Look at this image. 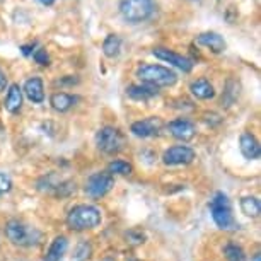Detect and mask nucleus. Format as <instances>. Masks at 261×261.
<instances>
[{
    "mask_svg": "<svg viewBox=\"0 0 261 261\" xmlns=\"http://www.w3.org/2000/svg\"><path fill=\"white\" fill-rule=\"evenodd\" d=\"M4 232H6L9 243L19 246V248H33L41 241V232L21 219L7 220L6 225H4Z\"/></svg>",
    "mask_w": 261,
    "mask_h": 261,
    "instance_id": "obj_3",
    "label": "nucleus"
},
{
    "mask_svg": "<svg viewBox=\"0 0 261 261\" xmlns=\"http://www.w3.org/2000/svg\"><path fill=\"white\" fill-rule=\"evenodd\" d=\"M126 243H130L132 246H140L145 243V234L140 229H130L126 232Z\"/></svg>",
    "mask_w": 261,
    "mask_h": 261,
    "instance_id": "obj_27",
    "label": "nucleus"
},
{
    "mask_svg": "<svg viewBox=\"0 0 261 261\" xmlns=\"http://www.w3.org/2000/svg\"><path fill=\"white\" fill-rule=\"evenodd\" d=\"M121 45H123V39H121L120 34H116V33L108 34V36L105 38V41H102V53H105L106 58L120 57Z\"/></svg>",
    "mask_w": 261,
    "mask_h": 261,
    "instance_id": "obj_20",
    "label": "nucleus"
},
{
    "mask_svg": "<svg viewBox=\"0 0 261 261\" xmlns=\"http://www.w3.org/2000/svg\"><path fill=\"white\" fill-rule=\"evenodd\" d=\"M91 254H92V246L87 243V241H82V243L77 244L73 259H75V261H87L91 258Z\"/></svg>",
    "mask_w": 261,
    "mask_h": 261,
    "instance_id": "obj_25",
    "label": "nucleus"
},
{
    "mask_svg": "<svg viewBox=\"0 0 261 261\" xmlns=\"http://www.w3.org/2000/svg\"><path fill=\"white\" fill-rule=\"evenodd\" d=\"M7 84H9V77H7L6 70H4V68L0 67V92H2L4 89H6Z\"/></svg>",
    "mask_w": 261,
    "mask_h": 261,
    "instance_id": "obj_31",
    "label": "nucleus"
},
{
    "mask_svg": "<svg viewBox=\"0 0 261 261\" xmlns=\"http://www.w3.org/2000/svg\"><path fill=\"white\" fill-rule=\"evenodd\" d=\"M137 79L150 87H172L178 82V73L171 70L169 67L157 65V63H142L135 72Z\"/></svg>",
    "mask_w": 261,
    "mask_h": 261,
    "instance_id": "obj_2",
    "label": "nucleus"
},
{
    "mask_svg": "<svg viewBox=\"0 0 261 261\" xmlns=\"http://www.w3.org/2000/svg\"><path fill=\"white\" fill-rule=\"evenodd\" d=\"M195 43H196V45H200V46L208 48V50L212 53H215V55L224 53L225 48H227V45H225V39L215 31H205V33L198 34V36L195 38Z\"/></svg>",
    "mask_w": 261,
    "mask_h": 261,
    "instance_id": "obj_14",
    "label": "nucleus"
},
{
    "mask_svg": "<svg viewBox=\"0 0 261 261\" xmlns=\"http://www.w3.org/2000/svg\"><path fill=\"white\" fill-rule=\"evenodd\" d=\"M224 254L227 261H248L244 249L236 243H227L224 246Z\"/></svg>",
    "mask_w": 261,
    "mask_h": 261,
    "instance_id": "obj_24",
    "label": "nucleus"
},
{
    "mask_svg": "<svg viewBox=\"0 0 261 261\" xmlns=\"http://www.w3.org/2000/svg\"><path fill=\"white\" fill-rule=\"evenodd\" d=\"M67 227L73 232H84V230H91L99 227L102 222L101 210L94 205H75L67 214Z\"/></svg>",
    "mask_w": 261,
    "mask_h": 261,
    "instance_id": "obj_1",
    "label": "nucleus"
},
{
    "mask_svg": "<svg viewBox=\"0 0 261 261\" xmlns=\"http://www.w3.org/2000/svg\"><path fill=\"white\" fill-rule=\"evenodd\" d=\"M196 159V152L188 145H172L162 154V164L176 167V166H188Z\"/></svg>",
    "mask_w": 261,
    "mask_h": 261,
    "instance_id": "obj_8",
    "label": "nucleus"
},
{
    "mask_svg": "<svg viewBox=\"0 0 261 261\" xmlns=\"http://www.w3.org/2000/svg\"><path fill=\"white\" fill-rule=\"evenodd\" d=\"M108 172L115 178V176H130L134 172V166L128 161H121V159H115L108 164Z\"/></svg>",
    "mask_w": 261,
    "mask_h": 261,
    "instance_id": "obj_22",
    "label": "nucleus"
},
{
    "mask_svg": "<svg viewBox=\"0 0 261 261\" xmlns=\"http://www.w3.org/2000/svg\"><path fill=\"white\" fill-rule=\"evenodd\" d=\"M162 128H164V121L161 120V116H147L144 120L132 123L130 132L139 139H152L161 135Z\"/></svg>",
    "mask_w": 261,
    "mask_h": 261,
    "instance_id": "obj_9",
    "label": "nucleus"
},
{
    "mask_svg": "<svg viewBox=\"0 0 261 261\" xmlns=\"http://www.w3.org/2000/svg\"><path fill=\"white\" fill-rule=\"evenodd\" d=\"M39 4H41V6H45V7H51L53 4L57 2V0H38Z\"/></svg>",
    "mask_w": 261,
    "mask_h": 261,
    "instance_id": "obj_32",
    "label": "nucleus"
},
{
    "mask_svg": "<svg viewBox=\"0 0 261 261\" xmlns=\"http://www.w3.org/2000/svg\"><path fill=\"white\" fill-rule=\"evenodd\" d=\"M118 12L125 22L142 24L155 16L157 2L155 0H120Z\"/></svg>",
    "mask_w": 261,
    "mask_h": 261,
    "instance_id": "obj_4",
    "label": "nucleus"
},
{
    "mask_svg": "<svg viewBox=\"0 0 261 261\" xmlns=\"http://www.w3.org/2000/svg\"><path fill=\"white\" fill-rule=\"evenodd\" d=\"M166 128L171 137L181 142H190L196 135V125L191 120H186V118H176V120L167 123Z\"/></svg>",
    "mask_w": 261,
    "mask_h": 261,
    "instance_id": "obj_11",
    "label": "nucleus"
},
{
    "mask_svg": "<svg viewBox=\"0 0 261 261\" xmlns=\"http://www.w3.org/2000/svg\"><path fill=\"white\" fill-rule=\"evenodd\" d=\"M67 248H68V239L65 236H57V238L51 241L43 261H62L63 254L67 253Z\"/></svg>",
    "mask_w": 261,
    "mask_h": 261,
    "instance_id": "obj_19",
    "label": "nucleus"
},
{
    "mask_svg": "<svg viewBox=\"0 0 261 261\" xmlns=\"http://www.w3.org/2000/svg\"><path fill=\"white\" fill-rule=\"evenodd\" d=\"M75 102H77V97L68 94V92L57 91L50 96V105L57 113H67L68 110H72Z\"/></svg>",
    "mask_w": 261,
    "mask_h": 261,
    "instance_id": "obj_18",
    "label": "nucleus"
},
{
    "mask_svg": "<svg viewBox=\"0 0 261 261\" xmlns=\"http://www.w3.org/2000/svg\"><path fill=\"white\" fill-rule=\"evenodd\" d=\"M12 190V179L9 178L6 172H0V195L9 193Z\"/></svg>",
    "mask_w": 261,
    "mask_h": 261,
    "instance_id": "obj_28",
    "label": "nucleus"
},
{
    "mask_svg": "<svg viewBox=\"0 0 261 261\" xmlns=\"http://www.w3.org/2000/svg\"><path fill=\"white\" fill-rule=\"evenodd\" d=\"M22 89V94L28 97L29 101L34 102V105H41L45 101V84H43V79L34 75V77H29L24 86L21 87Z\"/></svg>",
    "mask_w": 261,
    "mask_h": 261,
    "instance_id": "obj_13",
    "label": "nucleus"
},
{
    "mask_svg": "<svg viewBox=\"0 0 261 261\" xmlns=\"http://www.w3.org/2000/svg\"><path fill=\"white\" fill-rule=\"evenodd\" d=\"M31 57H33V60L41 67H50L51 65V58H50V55H48V51L45 50V48H36Z\"/></svg>",
    "mask_w": 261,
    "mask_h": 261,
    "instance_id": "obj_26",
    "label": "nucleus"
},
{
    "mask_svg": "<svg viewBox=\"0 0 261 261\" xmlns=\"http://www.w3.org/2000/svg\"><path fill=\"white\" fill-rule=\"evenodd\" d=\"M238 97H239V86H238V82L232 81V79H229L227 84H225V91H224V94H222V106L230 108L236 101H238Z\"/></svg>",
    "mask_w": 261,
    "mask_h": 261,
    "instance_id": "obj_23",
    "label": "nucleus"
},
{
    "mask_svg": "<svg viewBox=\"0 0 261 261\" xmlns=\"http://www.w3.org/2000/svg\"><path fill=\"white\" fill-rule=\"evenodd\" d=\"M190 92L200 101H208V99H212V97H215L214 84L205 77L195 79V81L190 84Z\"/></svg>",
    "mask_w": 261,
    "mask_h": 261,
    "instance_id": "obj_15",
    "label": "nucleus"
},
{
    "mask_svg": "<svg viewBox=\"0 0 261 261\" xmlns=\"http://www.w3.org/2000/svg\"><path fill=\"white\" fill-rule=\"evenodd\" d=\"M22 101H24V94H22V89L19 84H11L7 87V96H6V101H4V106L9 113L16 115V113L21 111L22 108Z\"/></svg>",
    "mask_w": 261,
    "mask_h": 261,
    "instance_id": "obj_16",
    "label": "nucleus"
},
{
    "mask_svg": "<svg viewBox=\"0 0 261 261\" xmlns=\"http://www.w3.org/2000/svg\"><path fill=\"white\" fill-rule=\"evenodd\" d=\"M34 50H36V43H29V45H22L21 46V53L24 57H31Z\"/></svg>",
    "mask_w": 261,
    "mask_h": 261,
    "instance_id": "obj_30",
    "label": "nucleus"
},
{
    "mask_svg": "<svg viewBox=\"0 0 261 261\" xmlns=\"http://www.w3.org/2000/svg\"><path fill=\"white\" fill-rule=\"evenodd\" d=\"M241 212L249 219H258L261 214V203L258 196H243L239 201Z\"/></svg>",
    "mask_w": 261,
    "mask_h": 261,
    "instance_id": "obj_21",
    "label": "nucleus"
},
{
    "mask_svg": "<svg viewBox=\"0 0 261 261\" xmlns=\"http://www.w3.org/2000/svg\"><path fill=\"white\" fill-rule=\"evenodd\" d=\"M253 261H261V256H259V253H256V254L253 256Z\"/></svg>",
    "mask_w": 261,
    "mask_h": 261,
    "instance_id": "obj_33",
    "label": "nucleus"
},
{
    "mask_svg": "<svg viewBox=\"0 0 261 261\" xmlns=\"http://www.w3.org/2000/svg\"><path fill=\"white\" fill-rule=\"evenodd\" d=\"M152 55L155 58H159V60L166 62V63H171L172 67L179 68V70H183L185 73H190L193 70L195 67V62L191 60V58L185 57V55H179V53L169 50V48H164V46H155L154 50H152Z\"/></svg>",
    "mask_w": 261,
    "mask_h": 261,
    "instance_id": "obj_10",
    "label": "nucleus"
},
{
    "mask_svg": "<svg viewBox=\"0 0 261 261\" xmlns=\"http://www.w3.org/2000/svg\"><path fill=\"white\" fill-rule=\"evenodd\" d=\"M210 215L220 230H232L239 227V224L236 222L230 200L224 191H217L214 198L210 200Z\"/></svg>",
    "mask_w": 261,
    "mask_h": 261,
    "instance_id": "obj_5",
    "label": "nucleus"
},
{
    "mask_svg": "<svg viewBox=\"0 0 261 261\" xmlns=\"http://www.w3.org/2000/svg\"><path fill=\"white\" fill-rule=\"evenodd\" d=\"M239 150L244 155V159L248 161H258L261 157V147L258 139L251 132H243L239 137Z\"/></svg>",
    "mask_w": 261,
    "mask_h": 261,
    "instance_id": "obj_12",
    "label": "nucleus"
},
{
    "mask_svg": "<svg viewBox=\"0 0 261 261\" xmlns=\"http://www.w3.org/2000/svg\"><path fill=\"white\" fill-rule=\"evenodd\" d=\"M73 84H79L77 75H65L60 81H57V86H73Z\"/></svg>",
    "mask_w": 261,
    "mask_h": 261,
    "instance_id": "obj_29",
    "label": "nucleus"
},
{
    "mask_svg": "<svg viewBox=\"0 0 261 261\" xmlns=\"http://www.w3.org/2000/svg\"><path fill=\"white\" fill-rule=\"evenodd\" d=\"M113 186H115V178L108 171H99L87 178L86 185H84V191L89 198L99 200L110 193Z\"/></svg>",
    "mask_w": 261,
    "mask_h": 261,
    "instance_id": "obj_7",
    "label": "nucleus"
},
{
    "mask_svg": "<svg viewBox=\"0 0 261 261\" xmlns=\"http://www.w3.org/2000/svg\"><path fill=\"white\" fill-rule=\"evenodd\" d=\"M94 142H96L97 150L102 152V154L116 155L118 152H121L123 147H125V135L121 134L120 128L106 125L97 130Z\"/></svg>",
    "mask_w": 261,
    "mask_h": 261,
    "instance_id": "obj_6",
    "label": "nucleus"
},
{
    "mask_svg": "<svg viewBox=\"0 0 261 261\" xmlns=\"http://www.w3.org/2000/svg\"><path fill=\"white\" fill-rule=\"evenodd\" d=\"M126 96L134 101H150L159 96V91L145 84H132L126 87Z\"/></svg>",
    "mask_w": 261,
    "mask_h": 261,
    "instance_id": "obj_17",
    "label": "nucleus"
}]
</instances>
